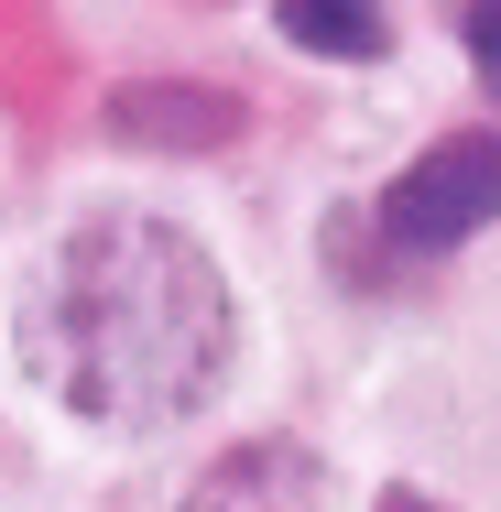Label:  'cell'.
Instances as JSON below:
<instances>
[{"instance_id":"cell-1","label":"cell","mask_w":501,"mask_h":512,"mask_svg":"<svg viewBox=\"0 0 501 512\" xmlns=\"http://www.w3.org/2000/svg\"><path fill=\"white\" fill-rule=\"evenodd\" d=\"M229 349H240V306L218 262L142 207L77 218L22 284V371L77 425H120V436L186 425L229 382Z\"/></svg>"},{"instance_id":"cell-2","label":"cell","mask_w":501,"mask_h":512,"mask_svg":"<svg viewBox=\"0 0 501 512\" xmlns=\"http://www.w3.org/2000/svg\"><path fill=\"white\" fill-rule=\"evenodd\" d=\"M491 218H501V142L491 131L425 142L393 175V197H382V229H393L403 251H458V240H480Z\"/></svg>"},{"instance_id":"cell-3","label":"cell","mask_w":501,"mask_h":512,"mask_svg":"<svg viewBox=\"0 0 501 512\" xmlns=\"http://www.w3.org/2000/svg\"><path fill=\"white\" fill-rule=\"evenodd\" d=\"M316 502H327V469L295 436H251V447H229L218 469L186 480V512H316Z\"/></svg>"},{"instance_id":"cell-4","label":"cell","mask_w":501,"mask_h":512,"mask_svg":"<svg viewBox=\"0 0 501 512\" xmlns=\"http://www.w3.org/2000/svg\"><path fill=\"white\" fill-rule=\"evenodd\" d=\"M109 131L120 142H164V153H218V142H240V99L197 88V77H131L109 99Z\"/></svg>"},{"instance_id":"cell-5","label":"cell","mask_w":501,"mask_h":512,"mask_svg":"<svg viewBox=\"0 0 501 512\" xmlns=\"http://www.w3.org/2000/svg\"><path fill=\"white\" fill-rule=\"evenodd\" d=\"M273 22H284V44H305V55H382L393 44L382 0H273Z\"/></svg>"},{"instance_id":"cell-6","label":"cell","mask_w":501,"mask_h":512,"mask_svg":"<svg viewBox=\"0 0 501 512\" xmlns=\"http://www.w3.org/2000/svg\"><path fill=\"white\" fill-rule=\"evenodd\" d=\"M458 33H469V66L491 77V99H501V0H469V11H458Z\"/></svg>"},{"instance_id":"cell-7","label":"cell","mask_w":501,"mask_h":512,"mask_svg":"<svg viewBox=\"0 0 501 512\" xmlns=\"http://www.w3.org/2000/svg\"><path fill=\"white\" fill-rule=\"evenodd\" d=\"M382 512H436V502H425V491H382Z\"/></svg>"}]
</instances>
